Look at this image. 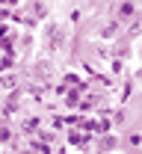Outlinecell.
Listing matches in <instances>:
<instances>
[{"instance_id":"5b68a950","label":"cell","mask_w":142,"mask_h":154,"mask_svg":"<svg viewBox=\"0 0 142 154\" xmlns=\"http://www.w3.org/2000/svg\"><path fill=\"white\" fill-rule=\"evenodd\" d=\"M127 154H142V151H139V148H130V151H127Z\"/></svg>"},{"instance_id":"6da1fadb","label":"cell","mask_w":142,"mask_h":154,"mask_svg":"<svg viewBox=\"0 0 142 154\" xmlns=\"http://www.w3.org/2000/svg\"><path fill=\"white\" fill-rule=\"evenodd\" d=\"M116 148H122V139L116 134H107L98 139V154H110V151H116Z\"/></svg>"},{"instance_id":"8992f818","label":"cell","mask_w":142,"mask_h":154,"mask_svg":"<svg viewBox=\"0 0 142 154\" xmlns=\"http://www.w3.org/2000/svg\"><path fill=\"white\" fill-rule=\"evenodd\" d=\"M139 54H142V51H139Z\"/></svg>"},{"instance_id":"277c9868","label":"cell","mask_w":142,"mask_h":154,"mask_svg":"<svg viewBox=\"0 0 142 154\" xmlns=\"http://www.w3.org/2000/svg\"><path fill=\"white\" fill-rule=\"evenodd\" d=\"M127 145H130V148H139V145H142V134H136V131H133V134L127 136Z\"/></svg>"},{"instance_id":"3957f363","label":"cell","mask_w":142,"mask_h":154,"mask_svg":"<svg viewBox=\"0 0 142 154\" xmlns=\"http://www.w3.org/2000/svg\"><path fill=\"white\" fill-rule=\"evenodd\" d=\"M116 30H119V24H116V21H113V24H107V27L101 30V38H113V36H116Z\"/></svg>"},{"instance_id":"7a4b0ae2","label":"cell","mask_w":142,"mask_h":154,"mask_svg":"<svg viewBox=\"0 0 142 154\" xmlns=\"http://www.w3.org/2000/svg\"><path fill=\"white\" fill-rule=\"evenodd\" d=\"M133 15H136V9H133V3H130V0H124L122 6H119V21H130Z\"/></svg>"}]
</instances>
